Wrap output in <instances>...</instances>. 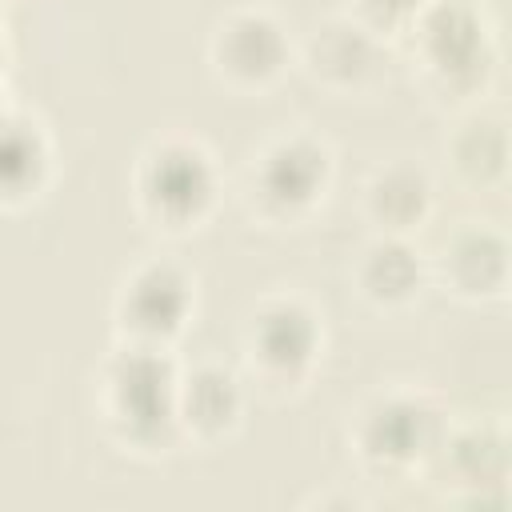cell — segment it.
<instances>
[{
	"instance_id": "9",
	"label": "cell",
	"mask_w": 512,
	"mask_h": 512,
	"mask_svg": "<svg viewBox=\"0 0 512 512\" xmlns=\"http://www.w3.org/2000/svg\"><path fill=\"white\" fill-rule=\"evenodd\" d=\"M360 288L376 304H404L420 288V264L408 244L400 240H380L364 252L360 264Z\"/></svg>"
},
{
	"instance_id": "2",
	"label": "cell",
	"mask_w": 512,
	"mask_h": 512,
	"mask_svg": "<svg viewBox=\"0 0 512 512\" xmlns=\"http://www.w3.org/2000/svg\"><path fill=\"white\" fill-rule=\"evenodd\" d=\"M216 68L240 84H264L284 64V36L264 12H232L216 28Z\"/></svg>"
},
{
	"instance_id": "12",
	"label": "cell",
	"mask_w": 512,
	"mask_h": 512,
	"mask_svg": "<svg viewBox=\"0 0 512 512\" xmlns=\"http://www.w3.org/2000/svg\"><path fill=\"white\" fill-rule=\"evenodd\" d=\"M424 0H364V8L372 12V16H380V20H400V16H408V12H416Z\"/></svg>"
},
{
	"instance_id": "11",
	"label": "cell",
	"mask_w": 512,
	"mask_h": 512,
	"mask_svg": "<svg viewBox=\"0 0 512 512\" xmlns=\"http://www.w3.org/2000/svg\"><path fill=\"white\" fill-rule=\"evenodd\" d=\"M504 156H508V148H504V124L500 120H472L452 140V160H456L460 176L472 180V184H484V180L500 176Z\"/></svg>"
},
{
	"instance_id": "1",
	"label": "cell",
	"mask_w": 512,
	"mask_h": 512,
	"mask_svg": "<svg viewBox=\"0 0 512 512\" xmlns=\"http://www.w3.org/2000/svg\"><path fill=\"white\" fill-rule=\"evenodd\" d=\"M204 160L208 156L192 144L156 148V156H144L140 168V200L164 220L200 216V208L212 196V172Z\"/></svg>"
},
{
	"instance_id": "5",
	"label": "cell",
	"mask_w": 512,
	"mask_h": 512,
	"mask_svg": "<svg viewBox=\"0 0 512 512\" xmlns=\"http://www.w3.org/2000/svg\"><path fill=\"white\" fill-rule=\"evenodd\" d=\"M316 348V324L312 316L292 304V300H276L268 304L260 316H252V360H260L264 368H300Z\"/></svg>"
},
{
	"instance_id": "4",
	"label": "cell",
	"mask_w": 512,
	"mask_h": 512,
	"mask_svg": "<svg viewBox=\"0 0 512 512\" xmlns=\"http://www.w3.org/2000/svg\"><path fill=\"white\" fill-rule=\"evenodd\" d=\"M324 172H328L324 148H316L308 140H280L276 148L264 152L260 192L280 208H296V204H308L320 192Z\"/></svg>"
},
{
	"instance_id": "8",
	"label": "cell",
	"mask_w": 512,
	"mask_h": 512,
	"mask_svg": "<svg viewBox=\"0 0 512 512\" xmlns=\"http://www.w3.org/2000/svg\"><path fill=\"white\" fill-rule=\"evenodd\" d=\"M428 200L432 196H428L424 172L408 168V164H392V168L376 172V180L368 184V212L392 232L420 224L428 212Z\"/></svg>"
},
{
	"instance_id": "7",
	"label": "cell",
	"mask_w": 512,
	"mask_h": 512,
	"mask_svg": "<svg viewBox=\"0 0 512 512\" xmlns=\"http://www.w3.org/2000/svg\"><path fill=\"white\" fill-rule=\"evenodd\" d=\"M508 248L488 228H468L444 248V276L460 296H488L504 284V260Z\"/></svg>"
},
{
	"instance_id": "6",
	"label": "cell",
	"mask_w": 512,
	"mask_h": 512,
	"mask_svg": "<svg viewBox=\"0 0 512 512\" xmlns=\"http://www.w3.org/2000/svg\"><path fill=\"white\" fill-rule=\"evenodd\" d=\"M308 64L328 84H344V88L360 84L376 64V48H372L368 28L348 24V20L320 24L312 44H308Z\"/></svg>"
},
{
	"instance_id": "3",
	"label": "cell",
	"mask_w": 512,
	"mask_h": 512,
	"mask_svg": "<svg viewBox=\"0 0 512 512\" xmlns=\"http://www.w3.org/2000/svg\"><path fill=\"white\" fill-rule=\"evenodd\" d=\"M184 280L164 268V264H152V268H140L128 284H124V300H120V316L124 324L144 336V340H160L168 332L180 328V316H184Z\"/></svg>"
},
{
	"instance_id": "10",
	"label": "cell",
	"mask_w": 512,
	"mask_h": 512,
	"mask_svg": "<svg viewBox=\"0 0 512 512\" xmlns=\"http://www.w3.org/2000/svg\"><path fill=\"white\" fill-rule=\"evenodd\" d=\"M240 408V396H236V380L220 368H200L184 380V392H180V416L196 428V432H220L224 424H232Z\"/></svg>"
}]
</instances>
